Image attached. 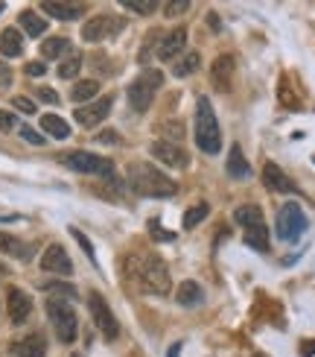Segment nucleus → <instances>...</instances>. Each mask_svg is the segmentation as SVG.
Masks as SVG:
<instances>
[{
    "instance_id": "obj_33",
    "label": "nucleus",
    "mask_w": 315,
    "mask_h": 357,
    "mask_svg": "<svg viewBox=\"0 0 315 357\" xmlns=\"http://www.w3.org/2000/svg\"><path fill=\"white\" fill-rule=\"evenodd\" d=\"M163 9H167V12H163L167 18H175V15H181V12L190 9V0H170V3L163 6Z\"/></svg>"
},
{
    "instance_id": "obj_42",
    "label": "nucleus",
    "mask_w": 315,
    "mask_h": 357,
    "mask_svg": "<svg viewBox=\"0 0 315 357\" xmlns=\"http://www.w3.org/2000/svg\"><path fill=\"white\" fill-rule=\"evenodd\" d=\"M301 354H304V357L315 354V340H312V343H304V346H301Z\"/></svg>"
},
{
    "instance_id": "obj_14",
    "label": "nucleus",
    "mask_w": 315,
    "mask_h": 357,
    "mask_svg": "<svg viewBox=\"0 0 315 357\" xmlns=\"http://www.w3.org/2000/svg\"><path fill=\"white\" fill-rule=\"evenodd\" d=\"M6 305H9V319L12 325H24L33 314V296L24 293L21 287H9V296H6Z\"/></svg>"
},
{
    "instance_id": "obj_22",
    "label": "nucleus",
    "mask_w": 315,
    "mask_h": 357,
    "mask_svg": "<svg viewBox=\"0 0 315 357\" xmlns=\"http://www.w3.org/2000/svg\"><path fill=\"white\" fill-rule=\"evenodd\" d=\"M41 129H44V135H50L56 141L70 138V126H67L65 117H58V114H44L41 117Z\"/></svg>"
},
{
    "instance_id": "obj_6",
    "label": "nucleus",
    "mask_w": 315,
    "mask_h": 357,
    "mask_svg": "<svg viewBox=\"0 0 315 357\" xmlns=\"http://www.w3.org/2000/svg\"><path fill=\"white\" fill-rule=\"evenodd\" d=\"M309 229V220L304 214V208L298 205V202H286V205H280V211H277V222H275V231L280 241H286V243H295L298 237H301L304 231Z\"/></svg>"
},
{
    "instance_id": "obj_10",
    "label": "nucleus",
    "mask_w": 315,
    "mask_h": 357,
    "mask_svg": "<svg viewBox=\"0 0 315 357\" xmlns=\"http://www.w3.org/2000/svg\"><path fill=\"white\" fill-rule=\"evenodd\" d=\"M111 106H114V100L111 97H99L94 102H85V106H79L76 112H73V117H76V123L79 126H99L105 117L111 114Z\"/></svg>"
},
{
    "instance_id": "obj_24",
    "label": "nucleus",
    "mask_w": 315,
    "mask_h": 357,
    "mask_svg": "<svg viewBox=\"0 0 315 357\" xmlns=\"http://www.w3.org/2000/svg\"><path fill=\"white\" fill-rule=\"evenodd\" d=\"M234 220H236L243 229H254V226H260V222H266L260 205H254V202H251V205H239L236 211H234Z\"/></svg>"
},
{
    "instance_id": "obj_44",
    "label": "nucleus",
    "mask_w": 315,
    "mask_h": 357,
    "mask_svg": "<svg viewBox=\"0 0 315 357\" xmlns=\"http://www.w3.org/2000/svg\"><path fill=\"white\" fill-rule=\"evenodd\" d=\"M99 141H102V144H105V141H111V144H114V141H117V135H111V132H108V135H99Z\"/></svg>"
},
{
    "instance_id": "obj_40",
    "label": "nucleus",
    "mask_w": 315,
    "mask_h": 357,
    "mask_svg": "<svg viewBox=\"0 0 315 357\" xmlns=\"http://www.w3.org/2000/svg\"><path fill=\"white\" fill-rule=\"evenodd\" d=\"M12 129H15V114L0 112V132H12Z\"/></svg>"
},
{
    "instance_id": "obj_11",
    "label": "nucleus",
    "mask_w": 315,
    "mask_h": 357,
    "mask_svg": "<svg viewBox=\"0 0 315 357\" xmlns=\"http://www.w3.org/2000/svg\"><path fill=\"white\" fill-rule=\"evenodd\" d=\"M41 270L44 273H53V275H73V261H70V255L65 252V246H58V243H53V246H47L44 249V255H41Z\"/></svg>"
},
{
    "instance_id": "obj_12",
    "label": "nucleus",
    "mask_w": 315,
    "mask_h": 357,
    "mask_svg": "<svg viewBox=\"0 0 315 357\" xmlns=\"http://www.w3.org/2000/svg\"><path fill=\"white\" fill-rule=\"evenodd\" d=\"M184 44H187V29H170V33H163L155 41V53L161 62H175V59L181 56Z\"/></svg>"
},
{
    "instance_id": "obj_38",
    "label": "nucleus",
    "mask_w": 315,
    "mask_h": 357,
    "mask_svg": "<svg viewBox=\"0 0 315 357\" xmlns=\"http://www.w3.org/2000/svg\"><path fill=\"white\" fill-rule=\"evenodd\" d=\"M12 106L18 109L21 114H35V102L29 100V97H15V100H12Z\"/></svg>"
},
{
    "instance_id": "obj_31",
    "label": "nucleus",
    "mask_w": 315,
    "mask_h": 357,
    "mask_svg": "<svg viewBox=\"0 0 315 357\" xmlns=\"http://www.w3.org/2000/svg\"><path fill=\"white\" fill-rule=\"evenodd\" d=\"M207 214H210V205H207V202H199V205L187 208V214H184V229H187V231H190V229H196Z\"/></svg>"
},
{
    "instance_id": "obj_29",
    "label": "nucleus",
    "mask_w": 315,
    "mask_h": 357,
    "mask_svg": "<svg viewBox=\"0 0 315 357\" xmlns=\"http://www.w3.org/2000/svg\"><path fill=\"white\" fill-rule=\"evenodd\" d=\"M97 94H99V82H97V79H85V82H76V85H73V91H70L73 102H91Z\"/></svg>"
},
{
    "instance_id": "obj_3",
    "label": "nucleus",
    "mask_w": 315,
    "mask_h": 357,
    "mask_svg": "<svg viewBox=\"0 0 315 357\" xmlns=\"http://www.w3.org/2000/svg\"><path fill=\"white\" fill-rule=\"evenodd\" d=\"M196 144L204 155H216L222 150V132L213 112V102L207 97H199L196 102Z\"/></svg>"
},
{
    "instance_id": "obj_9",
    "label": "nucleus",
    "mask_w": 315,
    "mask_h": 357,
    "mask_svg": "<svg viewBox=\"0 0 315 357\" xmlns=\"http://www.w3.org/2000/svg\"><path fill=\"white\" fill-rule=\"evenodd\" d=\"M123 26H126V21L117 18V15H97V18L85 21L82 38L91 41V44H97V41H102V38H111V36H117V33H123Z\"/></svg>"
},
{
    "instance_id": "obj_20",
    "label": "nucleus",
    "mask_w": 315,
    "mask_h": 357,
    "mask_svg": "<svg viewBox=\"0 0 315 357\" xmlns=\"http://www.w3.org/2000/svg\"><path fill=\"white\" fill-rule=\"evenodd\" d=\"M175 299H178V305H184V307H199L204 302V290H202L199 281H181Z\"/></svg>"
},
{
    "instance_id": "obj_7",
    "label": "nucleus",
    "mask_w": 315,
    "mask_h": 357,
    "mask_svg": "<svg viewBox=\"0 0 315 357\" xmlns=\"http://www.w3.org/2000/svg\"><path fill=\"white\" fill-rule=\"evenodd\" d=\"M62 161H65V167L76 170V173H85V176H102V178H114V165H111L108 158L97 155V153L76 150V153H67Z\"/></svg>"
},
{
    "instance_id": "obj_18",
    "label": "nucleus",
    "mask_w": 315,
    "mask_h": 357,
    "mask_svg": "<svg viewBox=\"0 0 315 357\" xmlns=\"http://www.w3.org/2000/svg\"><path fill=\"white\" fill-rule=\"evenodd\" d=\"M225 170H228V176L236 178V182H243V178L251 176V165H248V158H245V153H243V146H239V144L231 146L228 165H225Z\"/></svg>"
},
{
    "instance_id": "obj_35",
    "label": "nucleus",
    "mask_w": 315,
    "mask_h": 357,
    "mask_svg": "<svg viewBox=\"0 0 315 357\" xmlns=\"http://www.w3.org/2000/svg\"><path fill=\"white\" fill-rule=\"evenodd\" d=\"M70 234H73V237H76V241H79V246H82V252H85V255H88V258H91V261L97 264V255H94V246H91V241H88V237H85L79 229H70Z\"/></svg>"
},
{
    "instance_id": "obj_13",
    "label": "nucleus",
    "mask_w": 315,
    "mask_h": 357,
    "mask_svg": "<svg viewBox=\"0 0 315 357\" xmlns=\"http://www.w3.org/2000/svg\"><path fill=\"white\" fill-rule=\"evenodd\" d=\"M152 155L161 161V165L175 167V170H184L190 165V155L178 144H172V141H155L152 144Z\"/></svg>"
},
{
    "instance_id": "obj_30",
    "label": "nucleus",
    "mask_w": 315,
    "mask_h": 357,
    "mask_svg": "<svg viewBox=\"0 0 315 357\" xmlns=\"http://www.w3.org/2000/svg\"><path fill=\"white\" fill-rule=\"evenodd\" d=\"M82 70V56L79 53H70L67 59H62V62H58V68H56V73L62 79H76V73Z\"/></svg>"
},
{
    "instance_id": "obj_8",
    "label": "nucleus",
    "mask_w": 315,
    "mask_h": 357,
    "mask_svg": "<svg viewBox=\"0 0 315 357\" xmlns=\"http://www.w3.org/2000/svg\"><path fill=\"white\" fill-rule=\"evenodd\" d=\"M88 307H91V317H94V325L99 328V334L105 340H117L120 337V322L114 317V310L108 307V302H105L99 293H88Z\"/></svg>"
},
{
    "instance_id": "obj_27",
    "label": "nucleus",
    "mask_w": 315,
    "mask_h": 357,
    "mask_svg": "<svg viewBox=\"0 0 315 357\" xmlns=\"http://www.w3.org/2000/svg\"><path fill=\"white\" fill-rule=\"evenodd\" d=\"M65 53H70V41L67 38H44L41 41V56L44 59H62Z\"/></svg>"
},
{
    "instance_id": "obj_43",
    "label": "nucleus",
    "mask_w": 315,
    "mask_h": 357,
    "mask_svg": "<svg viewBox=\"0 0 315 357\" xmlns=\"http://www.w3.org/2000/svg\"><path fill=\"white\" fill-rule=\"evenodd\" d=\"M167 357H181V346H178V343H175V346L170 349V354H167Z\"/></svg>"
},
{
    "instance_id": "obj_15",
    "label": "nucleus",
    "mask_w": 315,
    "mask_h": 357,
    "mask_svg": "<svg viewBox=\"0 0 315 357\" xmlns=\"http://www.w3.org/2000/svg\"><path fill=\"white\" fill-rule=\"evenodd\" d=\"M263 182H266L268 190H275V193H295V190H298L292 178L283 173L277 165H272V161H268V165L263 167Z\"/></svg>"
},
{
    "instance_id": "obj_23",
    "label": "nucleus",
    "mask_w": 315,
    "mask_h": 357,
    "mask_svg": "<svg viewBox=\"0 0 315 357\" xmlns=\"http://www.w3.org/2000/svg\"><path fill=\"white\" fill-rule=\"evenodd\" d=\"M21 29H24V33L29 36V38H38V36H44V33H47V21H44L41 18V15L38 12H33V9H26V12H21Z\"/></svg>"
},
{
    "instance_id": "obj_16",
    "label": "nucleus",
    "mask_w": 315,
    "mask_h": 357,
    "mask_svg": "<svg viewBox=\"0 0 315 357\" xmlns=\"http://www.w3.org/2000/svg\"><path fill=\"white\" fill-rule=\"evenodd\" d=\"M12 354L15 357H47V340L41 334H29L12 346Z\"/></svg>"
},
{
    "instance_id": "obj_46",
    "label": "nucleus",
    "mask_w": 315,
    "mask_h": 357,
    "mask_svg": "<svg viewBox=\"0 0 315 357\" xmlns=\"http://www.w3.org/2000/svg\"><path fill=\"white\" fill-rule=\"evenodd\" d=\"M73 357H79V354H73Z\"/></svg>"
},
{
    "instance_id": "obj_4",
    "label": "nucleus",
    "mask_w": 315,
    "mask_h": 357,
    "mask_svg": "<svg viewBox=\"0 0 315 357\" xmlns=\"http://www.w3.org/2000/svg\"><path fill=\"white\" fill-rule=\"evenodd\" d=\"M47 317H50V325H53L56 337L62 340L65 346L76 343L79 319H76V310L70 307L67 299H56V296H50V299H47Z\"/></svg>"
},
{
    "instance_id": "obj_17",
    "label": "nucleus",
    "mask_w": 315,
    "mask_h": 357,
    "mask_svg": "<svg viewBox=\"0 0 315 357\" xmlns=\"http://www.w3.org/2000/svg\"><path fill=\"white\" fill-rule=\"evenodd\" d=\"M0 252H3V255L18 258V261H29V258L35 255L33 246L24 243V241H18L15 234H6V231H0Z\"/></svg>"
},
{
    "instance_id": "obj_32",
    "label": "nucleus",
    "mask_w": 315,
    "mask_h": 357,
    "mask_svg": "<svg viewBox=\"0 0 315 357\" xmlns=\"http://www.w3.org/2000/svg\"><path fill=\"white\" fill-rule=\"evenodd\" d=\"M123 9H131L138 15H152L158 9V0H123Z\"/></svg>"
},
{
    "instance_id": "obj_39",
    "label": "nucleus",
    "mask_w": 315,
    "mask_h": 357,
    "mask_svg": "<svg viewBox=\"0 0 315 357\" xmlns=\"http://www.w3.org/2000/svg\"><path fill=\"white\" fill-rule=\"evenodd\" d=\"M38 100L50 102V106H58V94L53 91V88H38Z\"/></svg>"
},
{
    "instance_id": "obj_25",
    "label": "nucleus",
    "mask_w": 315,
    "mask_h": 357,
    "mask_svg": "<svg viewBox=\"0 0 315 357\" xmlns=\"http://www.w3.org/2000/svg\"><path fill=\"white\" fill-rule=\"evenodd\" d=\"M231 73H234V59L231 56H219L216 65H213V82H216V88H228Z\"/></svg>"
},
{
    "instance_id": "obj_37",
    "label": "nucleus",
    "mask_w": 315,
    "mask_h": 357,
    "mask_svg": "<svg viewBox=\"0 0 315 357\" xmlns=\"http://www.w3.org/2000/svg\"><path fill=\"white\" fill-rule=\"evenodd\" d=\"M47 290L56 296V299H76V290H73L70 284H50Z\"/></svg>"
},
{
    "instance_id": "obj_34",
    "label": "nucleus",
    "mask_w": 315,
    "mask_h": 357,
    "mask_svg": "<svg viewBox=\"0 0 315 357\" xmlns=\"http://www.w3.org/2000/svg\"><path fill=\"white\" fill-rule=\"evenodd\" d=\"M18 132H21V138H24L26 144H35V146L44 144V135H41V132H35L33 126H18Z\"/></svg>"
},
{
    "instance_id": "obj_1",
    "label": "nucleus",
    "mask_w": 315,
    "mask_h": 357,
    "mask_svg": "<svg viewBox=\"0 0 315 357\" xmlns=\"http://www.w3.org/2000/svg\"><path fill=\"white\" fill-rule=\"evenodd\" d=\"M129 273L138 281V287L149 296H167L170 293V270L161 255L155 252H138L129 258Z\"/></svg>"
},
{
    "instance_id": "obj_41",
    "label": "nucleus",
    "mask_w": 315,
    "mask_h": 357,
    "mask_svg": "<svg viewBox=\"0 0 315 357\" xmlns=\"http://www.w3.org/2000/svg\"><path fill=\"white\" fill-rule=\"evenodd\" d=\"M44 73H47V65L44 62H29L26 65V77H44Z\"/></svg>"
},
{
    "instance_id": "obj_5",
    "label": "nucleus",
    "mask_w": 315,
    "mask_h": 357,
    "mask_svg": "<svg viewBox=\"0 0 315 357\" xmlns=\"http://www.w3.org/2000/svg\"><path fill=\"white\" fill-rule=\"evenodd\" d=\"M161 85H163V73L155 70V68H146L140 77L129 85V91H126L131 112L143 114L149 106H152V100H155V94H158V88H161Z\"/></svg>"
},
{
    "instance_id": "obj_36",
    "label": "nucleus",
    "mask_w": 315,
    "mask_h": 357,
    "mask_svg": "<svg viewBox=\"0 0 315 357\" xmlns=\"http://www.w3.org/2000/svg\"><path fill=\"white\" fill-rule=\"evenodd\" d=\"M149 234H152L155 241H175V234L172 231H163L158 220H149Z\"/></svg>"
},
{
    "instance_id": "obj_21",
    "label": "nucleus",
    "mask_w": 315,
    "mask_h": 357,
    "mask_svg": "<svg viewBox=\"0 0 315 357\" xmlns=\"http://www.w3.org/2000/svg\"><path fill=\"white\" fill-rule=\"evenodd\" d=\"M0 53H3L6 59H15V56L24 53V36L15 26H9V29L0 33Z\"/></svg>"
},
{
    "instance_id": "obj_28",
    "label": "nucleus",
    "mask_w": 315,
    "mask_h": 357,
    "mask_svg": "<svg viewBox=\"0 0 315 357\" xmlns=\"http://www.w3.org/2000/svg\"><path fill=\"white\" fill-rule=\"evenodd\" d=\"M202 65V56L199 53H184V56H178V62L172 65V73L175 77H190V73H196Z\"/></svg>"
},
{
    "instance_id": "obj_26",
    "label": "nucleus",
    "mask_w": 315,
    "mask_h": 357,
    "mask_svg": "<svg viewBox=\"0 0 315 357\" xmlns=\"http://www.w3.org/2000/svg\"><path fill=\"white\" fill-rule=\"evenodd\" d=\"M245 246L257 249V252H268V229H266V222H260V226H254V229H245Z\"/></svg>"
},
{
    "instance_id": "obj_45",
    "label": "nucleus",
    "mask_w": 315,
    "mask_h": 357,
    "mask_svg": "<svg viewBox=\"0 0 315 357\" xmlns=\"http://www.w3.org/2000/svg\"><path fill=\"white\" fill-rule=\"evenodd\" d=\"M3 9H6V3H0V12H3Z\"/></svg>"
},
{
    "instance_id": "obj_2",
    "label": "nucleus",
    "mask_w": 315,
    "mask_h": 357,
    "mask_svg": "<svg viewBox=\"0 0 315 357\" xmlns=\"http://www.w3.org/2000/svg\"><path fill=\"white\" fill-rule=\"evenodd\" d=\"M126 176H129V188L138 193V197L167 199V197H175V193H178V185L172 182V178L163 170L146 165V161H134V165H129Z\"/></svg>"
},
{
    "instance_id": "obj_19",
    "label": "nucleus",
    "mask_w": 315,
    "mask_h": 357,
    "mask_svg": "<svg viewBox=\"0 0 315 357\" xmlns=\"http://www.w3.org/2000/svg\"><path fill=\"white\" fill-rule=\"evenodd\" d=\"M41 9L50 12L53 18H58V21H76V18H82V15H85L82 3H56V0H44Z\"/></svg>"
}]
</instances>
